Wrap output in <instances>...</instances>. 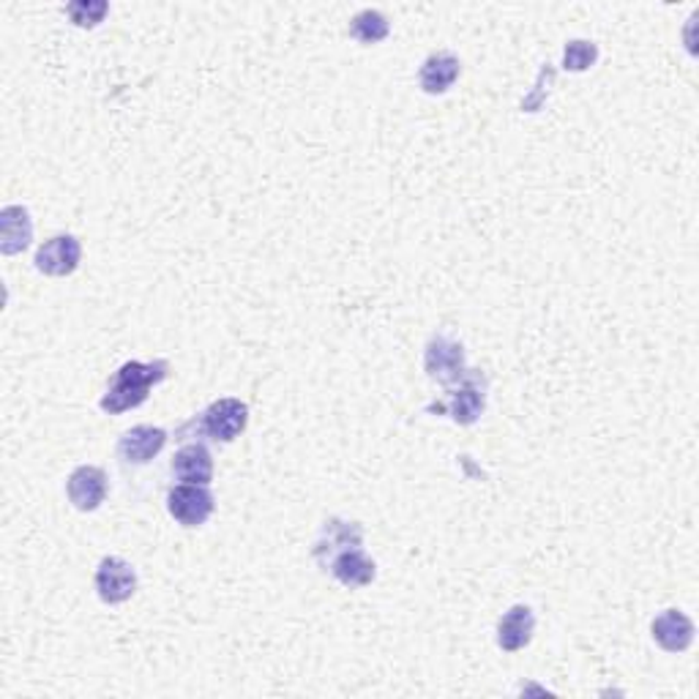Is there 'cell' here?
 Masks as SVG:
<instances>
[{
	"instance_id": "cell-11",
	"label": "cell",
	"mask_w": 699,
	"mask_h": 699,
	"mask_svg": "<svg viewBox=\"0 0 699 699\" xmlns=\"http://www.w3.org/2000/svg\"><path fill=\"white\" fill-rule=\"evenodd\" d=\"M535 631V615L530 606L517 604L500 617L497 623V644H500L506 653H517V650L528 648L530 639Z\"/></svg>"
},
{
	"instance_id": "cell-14",
	"label": "cell",
	"mask_w": 699,
	"mask_h": 699,
	"mask_svg": "<svg viewBox=\"0 0 699 699\" xmlns=\"http://www.w3.org/2000/svg\"><path fill=\"white\" fill-rule=\"evenodd\" d=\"M459 71H462V63H459L457 55L431 52L429 58L420 63L418 82L420 87H424V93L437 96V93H446L448 87L459 80Z\"/></svg>"
},
{
	"instance_id": "cell-2",
	"label": "cell",
	"mask_w": 699,
	"mask_h": 699,
	"mask_svg": "<svg viewBox=\"0 0 699 699\" xmlns=\"http://www.w3.org/2000/svg\"><path fill=\"white\" fill-rule=\"evenodd\" d=\"M167 508L169 517L175 519L183 528H200L208 522V517L216 508L211 489L202 484H180L173 486L167 495Z\"/></svg>"
},
{
	"instance_id": "cell-8",
	"label": "cell",
	"mask_w": 699,
	"mask_h": 699,
	"mask_svg": "<svg viewBox=\"0 0 699 699\" xmlns=\"http://www.w3.org/2000/svg\"><path fill=\"white\" fill-rule=\"evenodd\" d=\"M66 495L76 511H96L107 497V475L96 464H82L66 481Z\"/></svg>"
},
{
	"instance_id": "cell-6",
	"label": "cell",
	"mask_w": 699,
	"mask_h": 699,
	"mask_svg": "<svg viewBox=\"0 0 699 699\" xmlns=\"http://www.w3.org/2000/svg\"><path fill=\"white\" fill-rule=\"evenodd\" d=\"M137 571L120 557H104L96 568V593L104 604H123L134 595Z\"/></svg>"
},
{
	"instance_id": "cell-18",
	"label": "cell",
	"mask_w": 699,
	"mask_h": 699,
	"mask_svg": "<svg viewBox=\"0 0 699 699\" xmlns=\"http://www.w3.org/2000/svg\"><path fill=\"white\" fill-rule=\"evenodd\" d=\"M107 11L109 5L104 0H76V3L66 5V14L76 27H96Z\"/></svg>"
},
{
	"instance_id": "cell-12",
	"label": "cell",
	"mask_w": 699,
	"mask_h": 699,
	"mask_svg": "<svg viewBox=\"0 0 699 699\" xmlns=\"http://www.w3.org/2000/svg\"><path fill=\"white\" fill-rule=\"evenodd\" d=\"M325 571H331L344 588H366L377 573L375 560H371L360 546H350V549L339 552V555L328 562Z\"/></svg>"
},
{
	"instance_id": "cell-1",
	"label": "cell",
	"mask_w": 699,
	"mask_h": 699,
	"mask_svg": "<svg viewBox=\"0 0 699 699\" xmlns=\"http://www.w3.org/2000/svg\"><path fill=\"white\" fill-rule=\"evenodd\" d=\"M169 364L167 360H151V364H142V360H129V364L120 366L115 371L112 382H109V391L102 396V410L109 415L126 413V410L140 407L147 399V391L153 386L167 377Z\"/></svg>"
},
{
	"instance_id": "cell-5",
	"label": "cell",
	"mask_w": 699,
	"mask_h": 699,
	"mask_svg": "<svg viewBox=\"0 0 699 699\" xmlns=\"http://www.w3.org/2000/svg\"><path fill=\"white\" fill-rule=\"evenodd\" d=\"M453 386L457 388L448 391V402L437 410H446L457 424H464V426L475 424L486 407L484 380H481L478 375H470L467 369V375H464L459 382H453Z\"/></svg>"
},
{
	"instance_id": "cell-15",
	"label": "cell",
	"mask_w": 699,
	"mask_h": 699,
	"mask_svg": "<svg viewBox=\"0 0 699 699\" xmlns=\"http://www.w3.org/2000/svg\"><path fill=\"white\" fill-rule=\"evenodd\" d=\"M33 240V222L27 208L9 205L0 211V249L3 254L25 251Z\"/></svg>"
},
{
	"instance_id": "cell-4",
	"label": "cell",
	"mask_w": 699,
	"mask_h": 699,
	"mask_svg": "<svg viewBox=\"0 0 699 699\" xmlns=\"http://www.w3.org/2000/svg\"><path fill=\"white\" fill-rule=\"evenodd\" d=\"M249 420V407L240 399H218L202 413L200 426L208 437L218 442H233Z\"/></svg>"
},
{
	"instance_id": "cell-19",
	"label": "cell",
	"mask_w": 699,
	"mask_h": 699,
	"mask_svg": "<svg viewBox=\"0 0 699 699\" xmlns=\"http://www.w3.org/2000/svg\"><path fill=\"white\" fill-rule=\"evenodd\" d=\"M599 58V47L593 42H568L566 52H562V69L568 71H584L595 63Z\"/></svg>"
},
{
	"instance_id": "cell-16",
	"label": "cell",
	"mask_w": 699,
	"mask_h": 699,
	"mask_svg": "<svg viewBox=\"0 0 699 699\" xmlns=\"http://www.w3.org/2000/svg\"><path fill=\"white\" fill-rule=\"evenodd\" d=\"M173 473L175 478L183 481V484H202L208 486L213 478V459L211 453L202 446L191 442V446H183L173 459Z\"/></svg>"
},
{
	"instance_id": "cell-13",
	"label": "cell",
	"mask_w": 699,
	"mask_h": 699,
	"mask_svg": "<svg viewBox=\"0 0 699 699\" xmlns=\"http://www.w3.org/2000/svg\"><path fill=\"white\" fill-rule=\"evenodd\" d=\"M653 639L666 653H683L694 642V623L691 617L683 615L680 609L661 612L653 620Z\"/></svg>"
},
{
	"instance_id": "cell-7",
	"label": "cell",
	"mask_w": 699,
	"mask_h": 699,
	"mask_svg": "<svg viewBox=\"0 0 699 699\" xmlns=\"http://www.w3.org/2000/svg\"><path fill=\"white\" fill-rule=\"evenodd\" d=\"M82 257V246L74 235H55L44 240L36 251V268L44 276H69L76 271Z\"/></svg>"
},
{
	"instance_id": "cell-9",
	"label": "cell",
	"mask_w": 699,
	"mask_h": 699,
	"mask_svg": "<svg viewBox=\"0 0 699 699\" xmlns=\"http://www.w3.org/2000/svg\"><path fill=\"white\" fill-rule=\"evenodd\" d=\"M364 541V530L355 522H344V519H328L322 524L320 535L315 541V560L320 562L322 568H328V562L339 555V552L350 549V546H360Z\"/></svg>"
},
{
	"instance_id": "cell-10",
	"label": "cell",
	"mask_w": 699,
	"mask_h": 699,
	"mask_svg": "<svg viewBox=\"0 0 699 699\" xmlns=\"http://www.w3.org/2000/svg\"><path fill=\"white\" fill-rule=\"evenodd\" d=\"M167 446V431L158 426H134L118 440V457L126 464H147Z\"/></svg>"
},
{
	"instance_id": "cell-3",
	"label": "cell",
	"mask_w": 699,
	"mask_h": 699,
	"mask_svg": "<svg viewBox=\"0 0 699 699\" xmlns=\"http://www.w3.org/2000/svg\"><path fill=\"white\" fill-rule=\"evenodd\" d=\"M424 369L431 380L442 382V386H453L467 375L464 366V350L462 344L453 342L448 336H431L424 353Z\"/></svg>"
},
{
	"instance_id": "cell-17",
	"label": "cell",
	"mask_w": 699,
	"mask_h": 699,
	"mask_svg": "<svg viewBox=\"0 0 699 699\" xmlns=\"http://www.w3.org/2000/svg\"><path fill=\"white\" fill-rule=\"evenodd\" d=\"M391 25H388L386 14L375 9H364L350 20V36L358 38L360 44H377L388 36Z\"/></svg>"
}]
</instances>
